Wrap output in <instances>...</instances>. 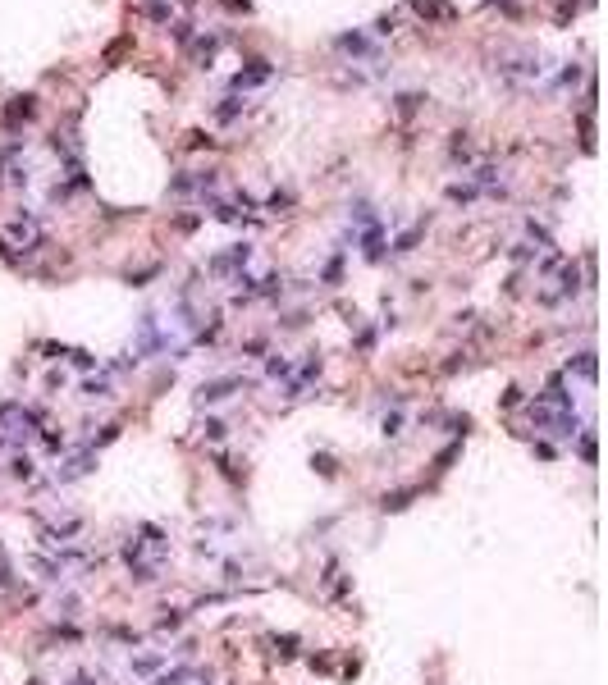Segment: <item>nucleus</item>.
<instances>
[{"instance_id":"f257e3e1","label":"nucleus","mask_w":608,"mask_h":685,"mask_svg":"<svg viewBox=\"0 0 608 685\" xmlns=\"http://www.w3.org/2000/svg\"><path fill=\"white\" fill-rule=\"evenodd\" d=\"M87 471H92V457H69L65 471H56V480H78V475H87Z\"/></svg>"},{"instance_id":"f03ea898","label":"nucleus","mask_w":608,"mask_h":685,"mask_svg":"<svg viewBox=\"0 0 608 685\" xmlns=\"http://www.w3.org/2000/svg\"><path fill=\"white\" fill-rule=\"evenodd\" d=\"M5 238H14V242H37V224H10V228H5Z\"/></svg>"},{"instance_id":"7ed1b4c3","label":"nucleus","mask_w":608,"mask_h":685,"mask_svg":"<svg viewBox=\"0 0 608 685\" xmlns=\"http://www.w3.org/2000/svg\"><path fill=\"white\" fill-rule=\"evenodd\" d=\"M83 393H87V398H110V380H87Z\"/></svg>"},{"instance_id":"20e7f679","label":"nucleus","mask_w":608,"mask_h":685,"mask_svg":"<svg viewBox=\"0 0 608 685\" xmlns=\"http://www.w3.org/2000/svg\"><path fill=\"white\" fill-rule=\"evenodd\" d=\"M14 475L28 480V475H33V462H28V457H14Z\"/></svg>"}]
</instances>
